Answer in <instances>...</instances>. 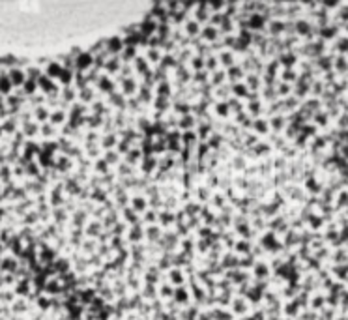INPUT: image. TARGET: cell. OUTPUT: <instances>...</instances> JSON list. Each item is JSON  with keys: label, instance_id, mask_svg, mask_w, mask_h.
<instances>
[{"label": "cell", "instance_id": "cell-1", "mask_svg": "<svg viewBox=\"0 0 348 320\" xmlns=\"http://www.w3.org/2000/svg\"><path fill=\"white\" fill-rule=\"evenodd\" d=\"M90 64V56H83V58H79V66H83V68H85V66H88Z\"/></svg>", "mask_w": 348, "mask_h": 320}, {"label": "cell", "instance_id": "cell-2", "mask_svg": "<svg viewBox=\"0 0 348 320\" xmlns=\"http://www.w3.org/2000/svg\"><path fill=\"white\" fill-rule=\"evenodd\" d=\"M236 92H238L240 96H242V94H245V90H243V86H238V88H236Z\"/></svg>", "mask_w": 348, "mask_h": 320}]
</instances>
